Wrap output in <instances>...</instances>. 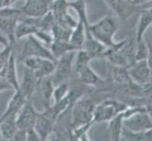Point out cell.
Wrapping results in <instances>:
<instances>
[{"label":"cell","mask_w":152,"mask_h":141,"mask_svg":"<svg viewBox=\"0 0 152 141\" xmlns=\"http://www.w3.org/2000/svg\"><path fill=\"white\" fill-rule=\"evenodd\" d=\"M139 20L136 28V43L144 40L146 29L152 25V0L144 4V8L139 12Z\"/></svg>","instance_id":"cell-12"},{"label":"cell","mask_w":152,"mask_h":141,"mask_svg":"<svg viewBox=\"0 0 152 141\" xmlns=\"http://www.w3.org/2000/svg\"><path fill=\"white\" fill-rule=\"evenodd\" d=\"M96 106V101L92 97H88L87 95H84L75 102L71 109L72 129L84 124L92 123L93 113Z\"/></svg>","instance_id":"cell-2"},{"label":"cell","mask_w":152,"mask_h":141,"mask_svg":"<svg viewBox=\"0 0 152 141\" xmlns=\"http://www.w3.org/2000/svg\"><path fill=\"white\" fill-rule=\"evenodd\" d=\"M123 114L120 113L108 121V132L111 141H120L123 130Z\"/></svg>","instance_id":"cell-21"},{"label":"cell","mask_w":152,"mask_h":141,"mask_svg":"<svg viewBox=\"0 0 152 141\" xmlns=\"http://www.w3.org/2000/svg\"><path fill=\"white\" fill-rule=\"evenodd\" d=\"M87 27L88 25H85L81 21L77 20V25L72 29L69 43L74 46H76L77 50L82 49V47H83V43H84L85 37H86Z\"/></svg>","instance_id":"cell-20"},{"label":"cell","mask_w":152,"mask_h":141,"mask_svg":"<svg viewBox=\"0 0 152 141\" xmlns=\"http://www.w3.org/2000/svg\"><path fill=\"white\" fill-rule=\"evenodd\" d=\"M10 45V40L6 36V34H5L2 30H0V47L4 48V47H7Z\"/></svg>","instance_id":"cell-29"},{"label":"cell","mask_w":152,"mask_h":141,"mask_svg":"<svg viewBox=\"0 0 152 141\" xmlns=\"http://www.w3.org/2000/svg\"><path fill=\"white\" fill-rule=\"evenodd\" d=\"M123 126L132 132H144L152 128V118L149 112L144 109L124 119Z\"/></svg>","instance_id":"cell-9"},{"label":"cell","mask_w":152,"mask_h":141,"mask_svg":"<svg viewBox=\"0 0 152 141\" xmlns=\"http://www.w3.org/2000/svg\"><path fill=\"white\" fill-rule=\"evenodd\" d=\"M128 106H129L117 99H105L102 102L96 103L95 109H94L92 123L95 124L106 121L108 122L118 114L124 112Z\"/></svg>","instance_id":"cell-3"},{"label":"cell","mask_w":152,"mask_h":141,"mask_svg":"<svg viewBox=\"0 0 152 141\" xmlns=\"http://www.w3.org/2000/svg\"><path fill=\"white\" fill-rule=\"evenodd\" d=\"M38 115L39 112L34 107L32 100L27 101L16 116L17 128L20 130H26V131L33 129Z\"/></svg>","instance_id":"cell-10"},{"label":"cell","mask_w":152,"mask_h":141,"mask_svg":"<svg viewBox=\"0 0 152 141\" xmlns=\"http://www.w3.org/2000/svg\"><path fill=\"white\" fill-rule=\"evenodd\" d=\"M77 51L69 52L56 60V66L50 79L54 86L70 81L74 74V61Z\"/></svg>","instance_id":"cell-5"},{"label":"cell","mask_w":152,"mask_h":141,"mask_svg":"<svg viewBox=\"0 0 152 141\" xmlns=\"http://www.w3.org/2000/svg\"><path fill=\"white\" fill-rule=\"evenodd\" d=\"M128 72L132 81L138 86L149 84L152 78V71L146 59L136 60L128 66Z\"/></svg>","instance_id":"cell-7"},{"label":"cell","mask_w":152,"mask_h":141,"mask_svg":"<svg viewBox=\"0 0 152 141\" xmlns=\"http://www.w3.org/2000/svg\"><path fill=\"white\" fill-rule=\"evenodd\" d=\"M16 116H8L0 118V134L3 140L10 141L17 132Z\"/></svg>","instance_id":"cell-16"},{"label":"cell","mask_w":152,"mask_h":141,"mask_svg":"<svg viewBox=\"0 0 152 141\" xmlns=\"http://www.w3.org/2000/svg\"><path fill=\"white\" fill-rule=\"evenodd\" d=\"M1 49H2V48H0V51H1Z\"/></svg>","instance_id":"cell-35"},{"label":"cell","mask_w":152,"mask_h":141,"mask_svg":"<svg viewBox=\"0 0 152 141\" xmlns=\"http://www.w3.org/2000/svg\"><path fill=\"white\" fill-rule=\"evenodd\" d=\"M119 28V23L115 17L106 15L97 22L89 24L87 29L96 40L101 43L106 48H118L122 46L127 39L121 41L114 40V36Z\"/></svg>","instance_id":"cell-1"},{"label":"cell","mask_w":152,"mask_h":141,"mask_svg":"<svg viewBox=\"0 0 152 141\" xmlns=\"http://www.w3.org/2000/svg\"><path fill=\"white\" fill-rule=\"evenodd\" d=\"M23 40V43L18 51L17 60L22 62L25 59L29 56H39L45 57L56 61L49 48L40 41L34 35H29Z\"/></svg>","instance_id":"cell-4"},{"label":"cell","mask_w":152,"mask_h":141,"mask_svg":"<svg viewBox=\"0 0 152 141\" xmlns=\"http://www.w3.org/2000/svg\"><path fill=\"white\" fill-rule=\"evenodd\" d=\"M121 139L124 141H145L144 132H132L123 126Z\"/></svg>","instance_id":"cell-25"},{"label":"cell","mask_w":152,"mask_h":141,"mask_svg":"<svg viewBox=\"0 0 152 141\" xmlns=\"http://www.w3.org/2000/svg\"><path fill=\"white\" fill-rule=\"evenodd\" d=\"M0 48H1V47H0Z\"/></svg>","instance_id":"cell-37"},{"label":"cell","mask_w":152,"mask_h":141,"mask_svg":"<svg viewBox=\"0 0 152 141\" xmlns=\"http://www.w3.org/2000/svg\"><path fill=\"white\" fill-rule=\"evenodd\" d=\"M12 5V0H0V9Z\"/></svg>","instance_id":"cell-31"},{"label":"cell","mask_w":152,"mask_h":141,"mask_svg":"<svg viewBox=\"0 0 152 141\" xmlns=\"http://www.w3.org/2000/svg\"><path fill=\"white\" fill-rule=\"evenodd\" d=\"M12 52V48L10 45L7 46V47H4V48H2L1 51H0V71L3 69L5 64L7 63V61H8Z\"/></svg>","instance_id":"cell-26"},{"label":"cell","mask_w":152,"mask_h":141,"mask_svg":"<svg viewBox=\"0 0 152 141\" xmlns=\"http://www.w3.org/2000/svg\"><path fill=\"white\" fill-rule=\"evenodd\" d=\"M54 87L55 86L52 83L50 76L45 77L39 81L37 90L41 91V99L42 102H43V104L45 106V108L49 107L52 104V94H53Z\"/></svg>","instance_id":"cell-18"},{"label":"cell","mask_w":152,"mask_h":141,"mask_svg":"<svg viewBox=\"0 0 152 141\" xmlns=\"http://www.w3.org/2000/svg\"><path fill=\"white\" fill-rule=\"evenodd\" d=\"M0 76L7 83H9L10 86L12 87V90H14V91L19 90L20 83L18 81L16 71V56H15L13 51L10 53L7 63L5 64L3 69L0 71Z\"/></svg>","instance_id":"cell-13"},{"label":"cell","mask_w":152,"mask_h":141,"mask_svg":"<svg viewBox=\"0 0 152 141\" xmlns=\"http://www.w3.org/2000/svg\"><path fill=\"white\" fill-rule=\"evenodd\" d=\"M145 41H146V45H148V57H146V60H148V65L152 71V43L148 39L145 40Z\"/></svg>","instance_id":"cell-28"},{"label":"cell","mask_w":152,"mask_h":141,"mask_svg":"<svg viewBox=\"0 0 152 141\" xmlns=\"http://www.w3.org/2000/svg\"><path fill=\"white\" fill-rule=\"evenodd\" d=\"M10 141H28V131L18 129L13 137Z\"/></svg>","instance_id":"cell-27"},{"label":"cell","mask_w":152,"mask_h":141,"mask_svg":"<svg viewBox=\"0 0 152 141\" xmlns=\"http://www.w3.org/2000/svg\"><path fill=\"white\" fill-rule=\"evenodd\" d=\"M104 1L122 22H127L132 15L139 13L144 8V4L135 5L129 2L128 0H104Z\"/></svg>","instance_id":"cell-8"},{"label":"cell","mask_w":152,"mask_h":141,"mask_svg":"<svg viewBox=\"0 0 152 141\" xmlns=\"http://www.w3.org/2000/svg\"><path fill=\"white\" fill-rule=\"evenodd\" d=\"M48 48L56 60L58 59H60L61 56H64L65 54L69 53V52L78 51L77 47L71 44L69 41L56 40H52V43L48 46Z\"/></svg>","instance_id":"cell-19"},{"label":"cell","mask_w":152,"mask_h":141,"mask_svg":"<svg viewBox=\"0 0 152 141\" xmlns=\"http://www.w3.org/2000/svg\"><path fill=\"white\" fill-rule=\"evenodd\" d=\"M76 141H80V140H76Z\"/></svg>","instance_id":"cell-36"},{"label":"cell","mask_w":152,"mask_h":141,"mask_svg":"<svg viewBox=\"0 0 152 141\" xmlns=\"http://www.w3.org/2000/svg\"><path fill=\"white\" fill-rule=\"evenodd\" d=\"M39 81L40 80H38V78L33 74V72L25 67L23 79L19 84L18 90L23 94L27 100H32L34 93L37 91Z\"/></svg>","instance_id":"cell-14"},{"label":"cell","mask_w":152,"mask_h":141,"mask_svg":"<svg viewBox=\"0 0 152 141\" xmlns=\"http://www.w3.org/2000/svg\"><path fill=\"white\" fill-rule=\"evenodd\" d=\"M16 1H18V0H12V4H13L14 2H16ZM25 1H28V0H25Z\"/></svg>","instance_id":"cell-34"},{"label":"cell","mask_w":152,"mask_h":141,"mask_svg":"<svg viewBox=\"0 0 152 141\" xmlns=\"http://www.w3.org/2000/svg\"><path fill=\"white\" fill-rule=\"evenodd\" d=\"M128 1L130 2V3H133V4H134V1H135V0H128Z\"/></svg>","instance_id":"cell-33"},{"label":"cell","mask_w":152,"mask_h":141,"mask_svg":"<svg viewBox=\"0 0 152 141\" xmlns=\"http://www.w3.org/2000/svg\"><path fill=\"white\" fill-rule=\"evenodd\" d=\"M12 90V87L10 86L9 83H7L1 76H0V92L4 90Z\"/></svg>","instance_id":"cell-30"},{"label":"cell","mask_w":152,"mask_h":141,"mask_svg":"<svg viewBox=\"0 0 152 141\" xmlns=\"http://www.w3.org/2000/svg\"><path fill=\"white\" fill-rule=\"evenodd\" d=\"M53 1L54 0H28L24 6L19 8L26 16L38 18L49 12Z\"/></svg>","instance_id":"cell-11"},{"label":"cell","mask_w":152,"mask_h":141,"mask_svg":"<svg viewBox=\"0 0 152 141\" xmlns=\"http://www.w3.org/2000/svg\"><path fill=\"white\" fill-rule=\"evenodd\" d=\"M21 63L24 65V67L32 71L38 80L51 76L56 66V61L39 56L27 57Z\"/></svg>","instance_id":"cell-6"},{"label":"cell","mask_w":152,"mask_h":141,"mask_svg":"<svg viewBox=\"0 0 152 141\" xmlns=\"http://www.w3.org/2000/svg\"><path fill=\"white\" fill-rule=\"evenodd\" d=\"M51 35L53 37V40H64V41H69L70 35L72 32V29L66 28L62 25H58L57 23L53 25L51 28Z\"/></svg>","instance_id":"cell-24"},{"label":"cell","mask_w":152,"mask_h":141,"mask_svg":"<svg viewBox=\"0 0 152 141\" xmlns=\"http://www.w3.org/2000/svg\"><path fill=\"white\" fill-rule=\"evenodd\" d=\"M69 88H70V81L61 83V84L55 86L53 90V94H52V103H58L64 100L67 96L68 92H69Z\"/></svg>","instance_id":"cell-23"},{"label":"cell","mask_w":152,"mask_h":141,"mask_svg":"<svg viewBox=\"0 0 152 141\" xmlns=\"http://www.w3.org/2000/svg\"><path fill=\"white\" fill-rule=\"evenodd\" d=\"M27 100L22 93L19 90L14 92L13 96L10 100L6 110L1 117H8V116H17V114L21 110V108L24 106V104L27 103Z\"/></svg>","instance_id":"cell-17"},{"label":"cell","mask_w":152,"mask_h":141,"mask_svg":"<svg viewBox=\"0 0 152 141\" xmlns=\"http://www.w3.org/2000/svg\"><path fill=\"white\" fill-rule=\"evenodd\" d=\"M81 84L90 87H96L105 83V79L99 76L90 65H86L74 72Z\"/></svg>","instance_id":"cell-15"},{"label":"cell","mask_w":152,"mask_h":141,"mask_svg":"<svg viewBox=\"0 0 152 141\" xmlns=\"http://www.w3.org/2000/svg\"><path fill=\"white\" fill-rule=\"evenodd\" d=\"M68 6H69V8L75 9V12H77V20L81 21L85 25H88L90 24L87 16L85 0H71V1L68 2Z\"/></svg>","instance_id":"cell-22"},{"label":"cell","mask_w":152,"mask_h":141,"mask_svg":"<svg viewBox=\"0 0 152 141\" xmlns=\"http://www.w3.org/2000/svg\"><path fill=\"white\" fill-rule=\"evenodd\" d=\"M80 141H90V139H89V137H88V135H87V134H83L82 137L78 139Z\"/></svg>","instance_id":"cell-32"}]
</instances>
